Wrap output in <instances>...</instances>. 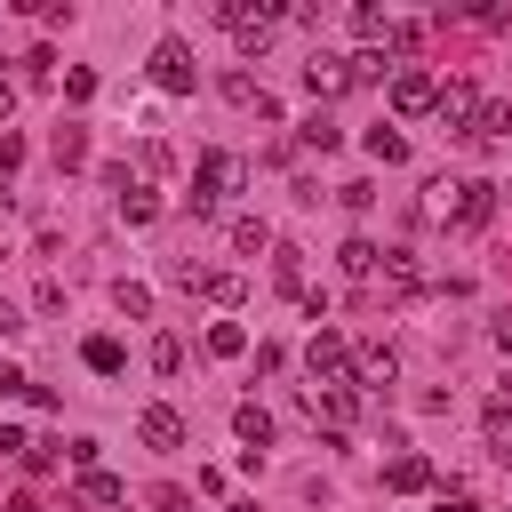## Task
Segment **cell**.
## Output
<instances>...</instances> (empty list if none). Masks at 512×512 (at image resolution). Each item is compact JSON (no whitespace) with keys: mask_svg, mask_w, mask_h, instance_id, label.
<instances>
[{"mask_svg":"<svg viewBox=\"0 0 512 512\" xmlns=\"http://www.w3.org/2000/svg\"><path fill=\"white\" fill-rule=\"evenodd\" d=\"M144 504H152V512H184V504H192V496H184V488H168V480H160V488H152V496H144Z\"/></svg>","mask_w":512,"mask_h":512,"instance_id":"35","label":"cell"},{"mask_svg":"<svg viewBox=\"0 0 512 512\" xmlns=\"http://www.w3.org/2000/svg\"><path fill=\"white\" fill-rule=\"evenodd\" d=\"M136 432H144V448H184V416H176L168 400H152V408L136 416Z\"/></svg>","mask_w":512,"mask_h":512,"instance_id":"11","label":"cell"},{"mask_svg":"<svg viewBox=\"0 0 512 512\" xmlns=\"http://www.w3.org/2000/svg\"><path fill=\"white\" fill-rule=\"evenodd\" d=\"M368 152L392 168V160H408V136H400V128H368Z\"/></svg>","mask_w":512,"mask_h":512,"instance_id":"23","label":"cell"},{"mask_svg":"<svg viewBox=\"0 0 512 512\" xmlns=\"http://www.w3.org/2000/svg\"><path fill=\"white\" fill-rule=\"evenodd\" d=\"M216 16L232 24V40H240V48H264V40H272V24H280V0H256V8H248V0H224Z\"/></svg>","mask_w":512,"mask_h":512,"instance_id":"2","label":"cell"},{"mask_svg":"<svg viewBox=\"0 0 512 512\" xmlns=\"http://www.w3.org/2000/svg\"><path fill=\"white\" fill-rule=\"evenodd\" d=\"M352 32H360V40H384L392 16H384V8H352Z\"/></svg>","mask_w":512,"mask_h":512,"instance_id":"27","label":"cell"},{"mask_svg":"<svg viewBox=\"0 0 512 512\" xmlns=\"http://www.w3.org/2000/svg\"><path fill=\"white\" fill-rule=\"evenodd\" d=\"M472 136H488V144H496V136H512V104H480V120H472Z\"/></svg>","mask_w":512,"mask_h":512,"instance_id":"22","label":"cell"},{"mask_svg":"<svg viewBox=\"0 0 512 512\" xmlns=\"http://www.w3.org/2000/svg\"><path fill=\"white\" fill-rule=\"evenodd\" d=\"M56 160L80 168V160H88V136H80V128H56Z\"/></svg>","mask_w":512,"mask_h":512,"instance_id":"29","label":"cell"},{"mask_svg":"<svg viewBox=\"0 0 512 512\" xmlns=\"http://www.w3.org/2000/svg\"><path fill=\"white\" fill-rule=\"evenodd\" d=\"M208 296H216V304H240L248 280H240V272H208Z\"/></svg>","mask_w":512,"mask_h":512,"instance_id":"31","label":"cell"},{"mask_svg":"<svg viewBox=\"0 0 512 512\" xmlns=\"http://www.w3.org/2000/svg\"><path fill=\"white\" fill-rule=\"evenodd\" d=\"M80 360H88L96 376H120V360H128V352H120L112 336H88V344H80Z\"/></svg>","mask_w":512,"mask_h":512,"instance_id":"21","label":"cell"},{"mask_svg":"<svg viewBox=\"0 0 512 512\" xmlns=\"http://www.w3.org/2000/svg\"><path fill=\"white\" fill-rule=\"evenodd\" d=\"M504 192H512V184H504Z\"/></svg>","mask_w":512,"mask_h":512,"instance_id":"43","label":"cell"},{"mask_svg":"<svg viewBox=\"0 0 512 512\" xmlns=\"http://www.w3.org/2000/svg\"><path fill=\"white\" fill-rule=\"evenodd\" d=\"M352 64V88H376L384 72H400V64H384V48H360V56H344Z\"/></svg>","mask_w":512,"mask_h":512,"instance_id":"18","label":"cell"},{"mask_svg":"<svg viewBox=\"0 0 512 512\" xmlns=\"http://www.w3.org/2000/svg\"><path fill=\"white\" fill-rule=\"evenodd\" d=\"M496 344H504V352H512V312H496Z\"/></svg>","mask_w":512,"mask_h":512,"instance_id":"39","label":"cell"},{"mask_svg":"<svg viewBox=\"0 0 512 512\" xmlns=\"http://www.w3.org/2000/svg\"><path fill=\"white\" fill-rule=\"evenodd\" d=\"M0 512H40V496H8V504H0Z\"/></svg>","mask_w":512,"mask_h":512,"instance_id":"37","label":"cell"},{"mask_svg":"<svg viewBox=\"0 0 512 512\" xmlns=\"http://www.w3.org/2000/svg\"><path fill=\"white\" fill-rule=\"evenodd\" d=\"M232 192H240V160L232 152H200V168H192V216H216Z\"/></svg>","mask_w":512,"mask_h":512,"instance_id":"1","label":"cell"},{"mask_svg":"<svg viewBox=\"0 0 512 512\" xmlns=\"http://www.w3.org/2000/svg\"><path fill=\"white\" fill-rule=\"evenodd\" d=\"M312 416H320L328 432H344V424L360 416V392H352V384H312Z\"/></svg>","mask_w":512,"mask_h":512,"instance_id":"10","label":"cell"},{"mask_svg":"<svg viewBox=\"0 0 512 512\" xmlns=\"http://www.w3.org/2000/svg\"><path fill=\"white\" fill-rule=\"evenodd\" d=\"M208 352H216V360H240V352H248V328H240V320H216V328H208Z\"/></svg>","mask_w":512,"mask_h":512,"instance_id":"20","label":"cell"},{"mask_svg":"<svg viewBox=\"0 0 512 512\" xmlns=\"http://www.w3.org/2000/svg\"><path fill=\"white\" fill-rule=\"evenodd\" d=\"M384 48H392V56H416V48H424V24H416V16H408V24H392V32H384Z\"/></svg>","mask_w":512,"mask_h":512,"instance_id":"25","label":"cell"},{"mask_svg":"<svg viewBox=\"0 0 512 512\" xmlns=\"http://www.w3.org/2000/svg\"><path fill=\"white\" fill-rule=\"evenodd\" d=\"M440 120L472 136V120H480V88H472V80H448V88H440Z\"/></svg>","mask_w":512,"mask_h":512,"instance_id":"12","label":"cell"},{"mask_svg":"<svg viewBox=\"0 0 512 512\" xmlns=\"http://www.w3.org/2000/svg\"><path fill=\"white\" fill-rule=\"evenodd\" d=\"M232 248H240V256L272 248V224H264V216H232Z\"/></svg>","mask_w":512,"mask_h":512,"instance_id":"19","label":"cell"},{"mask_svg":"<svg viewBox=\"0 0 512 512\" xmlns=\"http://www.w3.org/2000/svg\"><path fill=\"white\" fill-rule=\"evenodd\" d=\"M336 264H344L352 280H376V264H384V248H376V240H344V248H336Z\"/></svg>","mask_w":512,"mask_h":512,"instance_id":"16","label":"cell"},{"mask_svg":"<svg viewBox=\"0 0 512 512\" xmlns=\"http://www.w3.org/2000/svg\"><path fill=\"white\" fill-rule=\"evenodd\" d=\"M64 456H72V472H96V440L80 432V440H64Z\"/></svg>","mask_w":512,"mask_h":512,"instance_id":"34","label":"cell"},{"mask_svg":"<svg viewBox=\"0 0 512 512\" xmlns=\"http://www.w3.org/2000/svg\"><path fill=\"white\" fill-rule=\"evenodd\" d=\"M0 208H8V176H0Z\"/></svg>","mask_w":512,"mask_h":512,"instance_id":"42","label":"cell"},{"mask_svg":"<svg viewBox=\"0 0 512 512\" xmlns=\"http://www.w3.org/2000/svg\"><path fill=\"white\" fill-rule=\"evenodd\" d=\"M392 368H400V360H392V344H360V352H352V392H384V384H392Z\"/></svg>","mask_w":512,"mask_h":512,"instance_id":"9","label":"cell"},{"mask_svg":"<svg viewBox=\"0 0 512 512\" xmlns=\"http://www.w3.org/2000/svg\"><path fill=\"white\" fill-rule=\"evenodd\" d=\"M496 200H504V184H480V176H472V184H456V200H448V224H456V232H480V224L496 216Z\"/></svg>","mask_w":512,"mask_h":512,"instance_id":"5","label":"cell"},{"mask_svg":"<svg viewBox=\"0 0 512 512\" xmlns=\"http://www.w3.org/2000/svg\"><path fill=\"white\" fill-rule=\"evenodd\" d=\"M8 104H16V80H8V72H0V120H8Z\"/></svg>","mask_w":512,"mask_h":512,"instance_id":"38","label":"cell"},{"mask_svg":"<svg viewBox=\"0 0 512 512\" xmlns=\"http://www.w3.org/2000/svg\"><path fill=\"white\" fill-rule=\"evenodd\" d=\"M392 112H400V120H416V112H440V80H432L424 64H400V72H392Z\"/></svg>","mask_w":512,"mask_h":512,"instance_id":"3","label":"cell"},{"mask_svg":"<svg viewBox=\"0 0 512 512\" xmlns=\"http://www.w3.org/2000/svg\"><path fill=\"white\" fill-rule=\"evenodd\" d=\"M152 368L176 376V368H184V344H176V336H152Z\"/></svg>","mask_w":512,"mask_h":512,"instance_id":"32","label":"cell"},{"mask_svg":"<svg viewBox=\"0 0 512 512\" xmlns=\"http://www.w3.org/2000/svg\"><path fill=\"white\" fill-rule=\"evenodd\" d=\"M384 488H392V496H424V488H432V464H424V456H392V464H384Z\"/></svg>","mask_w":512,"mask_h":512,"instance_id":"13","label":"cell"},{"mask_svg":"<svg viewBox=\"0 0 512 512\" xmlns=\"http://www.w3.org/2000/svg\"><path fill=\"white\" fill-rule=\"evenodd\" d=\"M304 368H312V384H352V344H344L336 328H320V336L304 344Z\"/></svg>","mask_w":512,"mask_h":512,"instance_id":"4","label":"cell"},{"mask_svg":"<svg viewBox=\"0 0 512 512\" xmlns=\"http://www.w3.org/2000/svg\"><path fill=\"white\" fill-rule=\"evenodd\" d=\"M56 456H64V440H32L16 464H24V472H56Z\"/></svg>","mask_w":512,"mask_h":512,"instance_id":"26","label":"cell"},{"mask_svg":"<svg viewBox=\"0 0 512 512\" xmlns=\"http://www.w3.org/2000/svg\"><path fill=\"white\" fill-rule=\"evenodd\" d=\"M416 288H424L416 256H384V296H416Z\"/></svg>","mask_w":512,"mask_h":512,"instance_id":"17","label":"cell"},{"mask_svg":"<svg viewBox=\"0 0 512 512\" xmlns=\"http://www.w3.org/2000/svg\"><path fill=\"white\" fill-rule=\"evenodd\" d=\"M304 88H312V96H344V88H352V64L328 56V48H312V56H304Z\"/></svg>","mask_w":512,"mask_h":512,"instance_id":"7","label":"cell"},{"mask_svg":"<svg viewBox=\"0 0 512 512\" xmlns=\"http://www.w3.org/2000/svg\"><path fill=\"white\" fill-rule=\"evenodd\" d=\"M296 136H304V144H312V152H336V120H320V112H312V120H304V128H296Z\"/></svg>","mask_w":512,"mask_h":512,"instance_id":"28","label":"cell"},{"mask_svg":"<svg viewBox=\"0 0 512 512\" xmlns=\"http://www.w3.org/2000/svg\"><path fill=\"white\" fill-rule=\"evenodd\" d=\"M16 328H24V320H16V304H0V336H16Z\"/></svg>","mask_w":512,"mask_h":512,"instance_id":"36","label":"cell"},{"mask_svg":"<svg viewBox=\"0 0 512 512\" xmlns=\"http://www.w3.org/2000/svg\"><path fill=\"white\" fill-rule=\"evenodd\" d=\"M192 80H200V64H192V48H184V40H160V48H152V88H168V96H184Z\"/></svg>","mask_w":512,"mask_h":512,"instance_id":"6","label":"cell"},{"mask_svg":"<svg viewBox=\"0 0 512 512\" xmlns=\"http://www.w3.org/2000/svg\"><path fill=\"white\" fill-rule=\"evenodd\" d=\"M440 512H480V504H440Z\"/></svg>","mask_w":512,"mask_h":512,"instance_id":"40","label":"cell"},{"mask_svg":"<svg viewBox=\"0 0 512 512\" xmlns=\"http://www.w3.org/2000/svg\"><path fill=\"white\" fill-rule=\"evenodd\" d=\"M72 496H80V504H96V512H104V504H128V488H120L112 472H80V480H72Z\"/></svg>","mask_w":512,"mask_h":512,"instance_id":"15","label":"cell"},{"mask_svg":"<svg viewBox=\"0 0 512 512\" xmlns=\"http://www.w3.org/2000/svg\"><path fill=\"white\" fill-rule=\"evenodd\" d=\"M232 432L248 440V456H256V448H272V416H264L256 400H240V408H232Z\"/></svg>","mask_w":512,"mask_h":512,"instance_id":"14","label":"cell"},{"mask_svg":"<svg viewBox=\"0 0 512 512\" xmlns=\"http://www.w3.org/2000/svg\"><path fill=\"white\" fill-rule=\"evenodd\" d=\"M112 304H120L128 320H144V312H152V288H144V280H120V288H112Z\"/></svg>","mask_w":512,"mask_h":512,"instance_id":"24","label":"cell"},{"mask_svg":"<svg viewBox=\"0 0 512 512\" xmlns=\"http://www.w3.org/2000/svg\"><path fill=\"white\" fill-rule=\"evenodd\" d=\"M104 184L120 192V216H128V224H152V216H160V192H152V184H128V168H104Z\"/></svg>","mask_w":512,"mask_h":512,"instance_id":"8","label":"cell"},{"mask_svg":"<svg viewBox=\"0 0 512 512\" xmlns=\"http://www.w3.org/2000/svg\"><path fill=\"white\" fill-rule=\"evenodd\" d=\"M64 96H72V104H88V96H96V72H88V64H72V72H64Z\"/></svg>","mask_w":512,"mask_h":512,"instance_id":"33","label":"cell"},{"mask_svg":"<svg viewBox=\"0 0 512 512\" xmlns=\"http://www.w3.org/2000/svg\"><path fill=\"white\" fill-rule=\"evenodd\" d=\"M272 280H280V288H304V256L280 248V256H272Z\"/></svg>","mask_w":512,"mask_h":512,"instance_id":"30","label":"cell"},{"mask_svg":"<svg viewBox=\"0 0 512 512\" xmlns=\"http://www.w3.org/2000/svg\"><path fill=\"white\" fill-rule=\"evenodd\" d=\"M232 512H256V504H248V496H240V504H232Z\"/></svg>","mask_w":512,"mask_h":512,"instance_id":"41","label":"cell"}]
</instances>
